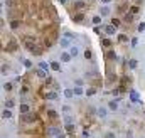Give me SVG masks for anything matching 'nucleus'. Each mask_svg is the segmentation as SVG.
Masks as SVG:
<instances>
[{
  "label": "nucleus",
  "mask_w": 145,
  "mask_h": 138,
  "mask_svg": "<svg viewBox=\"0 0 145 138\" xmlns=\"http://www.w3.org/2000/svg\"><path fill=\"white\" fill-rule=\"evenodd\" d=\"M59 133H61V128H56V126H49L47 128V136L49 138H56Z\"/></svg>",
  "instance_id": "nucleus-1"
},
{
  "label": "nucleus",
  "mask_w": 145,
  "mask_h": 138,
  "mask_svg": "<svg viewBox=\"0 0 145 138\" xmlns=\"http://www.w3.org/2000/svg\"><path fill=\"white\" fill-rule=\"evenodd\" d=\"M24 44H25L27 49H30V47L35 45V39H34L32 35H25V37H24Z\"/></svg>",
  "instance_id": "nucleus-2"
},
{
  "label": "nucleus",
  "mask_w": 145,
  "mask_h": 138,
  "mask_svg": "<svg viewBox=\"0 0 145 138\" xmlns=\"http://www.w3.org/2000/svg\"><path fill=\"white\" fill-rule=\"evenodd\" d=\"M96 115L100 116V118H103V120H105L106 116H108V110H106L105 106H100V108L96 110Z\"/></svg>",
  "instance_id": "nucleus-3"
},
{
  "label": "nucleus",
  "mask_w": 145,
  "mask_h": 138,
  "mask_svg": "<svg viewBox=\"0 0 145 138\" xmlns=\"http://www.w3.org/2000/svg\"><path fill=\"white\" fill-rule=\"evenodd\" d=\"M110 14H112V10H110V7H108V5H103L100 9V15L101 17H108Z\"/></svg>",
  "instance_id": "nucleus-4"
},
{
  "label": "nucleus",
  "mask_w": 145,
  "mask_h": 138,
  "mask_svg": "<svg viewBox=\"0 0 145 138\" xmlns=\"http://www.w3.org/2000/svg\"><path fill=\"white\" fill-rule=\"evenodd\" d=\"M103 30H105V34H108V35H113V34H115V30H117V27L110 24V25H105V27H103Z\"/></svg>",
  "instance_id": "nucleus-5"
},
{
  "label": "nucleus",
  "mask_w": 145,
  "mask_h": 138,
  "mask_svg": "<svg viewBox=\"0 0 145 138\" xmlns=\"http://www.w3.org/2000/svg\"><path fill=\"white\" fill-rule=\"evenodd\" d=\"M72 59V56L69 52H61V62H69Z\"/></svg>",
  "instance_id": "nucleus-6"
},
{
  "label": "nucleus",
  "mask_w": 145,
  "mask_h": 138,
  "mask_svg": "<svg viewBox=\"0 0 145 138\" xmlns=\"http://www.w3.org/2000/svg\"><path fill=\"white\" fill-rule=\"evenodd\" d=\"M67 52H69V54H71L72 57H76V56L79 54V47H78V45H71V47H69V51H67Z\"/></svg>",
  "instance_id": "nucleus-7"
},
{
  "label": "nucleus",
  "mask_w": 145,
  "mask_h": 138,
  "mask_svg": "<svg viewBox=\"0 0 145 138\" xmlns=\"http://www.w3.org/2000/svg\"><path fill=\"white\" fill-rule=\"evenodd\" d=\"M72 91H74V96H83V94H86V91H84L81 86H76Z\"/></svg>",
  "instance_id": "nucleus-8"
},
{
  "label": "nucleus",
  "mask_w": 145,
  "mask_h": 138,
  "mask_svg": "<svg viewBox=\"0 0 145 138\" xmlns=\"http://www.w3.org/2000/svg\"><path fill=\"white\" fill-rule=\"evenodd\" d=\"M39 69H42V71H46V72H49V69H51V64H47V62H39Z\"/></svg>",
  "instance_id": "nucleus-9"
},
{
  "label": "nucleus",
  "mask_w": 145,
  "mask_h": 138,
  "mask_svg": "<svg viewBox=\"0 0 145 138\" xmlns=\"http://www.w3.org/2000/svg\"><path fill=\"white\" fill-rule=\"evenodd\" d=\"M108 108H110V110H113V111H117V110H118V100L110 101V103H108Z\"/></svg>",
  "instance_id": "nucleus-10"
},
{
  "label": "nucleus",
  "mask_w": 145,
  "mask_h": 138,
  "mask_svg": "<svg viewBox=\"0 0 145 138\" xmlns=\"http://www.w3.org/2000/svg\"><path fill=\"white\" fill-rule=\"evenodd\" d=\"M130 101H132V103H142V101H138V94L135 93V91L130 93Z\"/></svg>",
  "instance_id": "nucleus-11"
},
{
  "label": "nucleus",
  "mask_w": 145,
  "mask_h": 138,
  "mask_svg": "<svg viewBox=\"0 0 145 138\" xmlns=\"http://www.w3.org/2000/svg\"><path fill=\"white\" fill-rule=\"evenodd\" d=\"M64 125H74V118L71 115H66L64 116Z\"/></svg>",
  "instance_id": "nucleus-12"
},
{
  "label": "nucleus",
  "mask_w": 145,
  "mask_h": 138,
  "mask_svg": "<svg viewBox=\"0 0 145 138\" xmlns=\"http://www.w3.org/2000/svg\"><path fill=\"white\" fill-rule=\"evenodd\" d=\"M49 64H51V69H52V71H61V66H59L57 61H52V62H49Z\"/></svg>",
  "instance_id": "nucleus-13"
},
{
  "label": "nucleus",
  "mask_w": 145,
  "mask_h": 138,
  "mask_svg": "<svg viewBox=\"0 0 145 138\" xmlns=\"http://www.w3.org/2000/svg\"><path fill=\"white\" fill-rule=\"evenodd\" d=\"M59 45H61V47H71V45H69V39L62 37L61 40H59Z\"/></svg>",
  "instance_id": "nucleus-14"
},
{
  "label": "nucleus",
  "mask_w": 145,
  "mask_h": 138,
  "mask_svg": "<svg viewBox=\"0 0 145 138\" xmlns=\"http://www.w3.org/2000/svg\"><path fill=\"white\" fill-rule=\"evenodd\" d=\"M15 47H17V44L14 42V40H10V42L7 44V51H9V52H14V51H15Z\"/></svg>",
  "instance_id": "nucleus-15"
},
{
  "label": "nucleus",
  "mask_w": 145,
  "mask_h": 138,
  "mask_svg": "<svg viewBox=\"0 0 145 138\" xmlns=\"http://www.w3.org/2000/svg\"><path fill=\"white\" fill-rule=\"evenodd\" d=\"M2 118H4V120H9V118H12L10 110H4V111H2Z\"/></svg>",
  "instance_id": "nucleus-16"
},
{
  "label": "nucleus",
  "mask_w": 145,
  "mask_h": 138,
  "mask_svg": "<svg viewBox=\"0 0 145 138\" xmlns=\"http://www.w3.org/2000/svg\"><path fill=\"white\" fill-rule=\"evenodd\" d=\"M64 96H66L67 100H71L72 96H74V91L72 89H64Z\"/></svg>",
  "instance_id": "nucleus-17"
},
{
  "label": "nucleus",
  "mask_w": 145,
  "mask_h": 138,
  "mask_svg": "<svg viewBox=\"0 0 145 138\" xmlns=\"http://www.w3.org/2000/svg\"><path fill=\"white\" fill-rule=\"evenodd\" d=\"M34 120H35V115H30V113L24 115V121H34Z\"/></svg>",
  "instance_id": "nucleus-18"
},
{
  "label": "nucleus",
  "mask_w": 145,
  "mask_h": 138,
  "mask_svg": "<svg viewBox=\"0 0 145 138\" xmlns=\"http://www.w3.org/2000/svg\"><path fill=\"white\" fill-rule=\"evenodd\" d=\"M30 52H32V54H35V56H39L41 52H42V51H41V47H37V45H34V47H30Z\"/></svg>",
  "instance_id": "nucleus-19"
},
{
  "label": "nucleus",
  "mask_w": 145,
  "mask_h": 138,
  "mask_svg": "<svg viewBox=\"0 0 145 138\" xmlns=\"http://www.w3.org/2000/svg\"><path fill=\"white\" fill-rule=\"evenodd\" d=\"M19 110H20V113L27 115V113H29V105H20V106H19Z\"/></svg>",
  "instance_id": "nucleus-20"
},
{
  "label": "nucleus",
  "mask_w": 145,
  "mask_h": 138,
  "mask_svg": "<svg viewBox=\"0 0 145 138\" xmlns=\"http://www.w3.org/2000/svg\"><path fill=\"white\" fill-rule=\"evenodd\" d=\"M47 116H49V118H52V120H56L57 118V113L54 110H47Z\"/></svg>",
  "instance_id": "nucleus-21"
},
{
  "label": "nucleus",
  "mask_w": 145,
  "mask_h": 138,
  "mask_svg": "<svg viewBox=\"0 0 145 138\" xmlns=\"http://www.w3.org/2000/svg\"><path fill=\"white\" fill-rule=\"evenodd\" d=\"M101 19H103L101 15H95V17H93V20H91V22L95 24V25H98V24H101Z\"/></svg>",
  "instance_id": "nucleus-22"
},
{
  "label": "nucleus",
  "mask_w": 145,
  "mask_h": 138,
  "mask_svg": "<svg viewBox=\"0 0 145 138\" xmlns=\"http://www.w3.org/2000/svg\"><path fill=\"white\" fill-rule=\"evenodd\" d=\"M118 40H120V42H128V37H127L125 34H120V35H118Z\"/></svg>",
  "instance_id": "nucleus-23"
},
{
  "label": "nucleus",
  "mask_w": 145,
  "mask_h": 138,
  "mask_svg": "<svg viewBox=\"0 0 145 138\" xmlns=\"http://www.w3.org/2000/svg\"><path fill=\"white\" fill-rule=\"evenodd\" d=\"M101 45H105V47H110V45H112V40H110V39H103V40H101Z\"/></svg>",
  "instance_id": "nucleus-24"
},
{
  "label": "nucleus",
  "mask_w": 145,
  "mask_h": 138,
  "mask_svg": "<svg viewBox=\"0 0 145 138\" xmlns=\"http://www.w3.org/2000/svg\"><path fill=\"white\" fill-rule=\"evenodd\" d=\"M128 67L130 69H135V67H137V61H135V59H130L128 61Z\"/></svg>",
  "instance_id": "nucleus-25"
},
{
  "label": "nucleus",
  "mask_w": 145,
  "mask_h": 138,
  "mask_svg": "<svg viewBox=\"0 0 145 138\" xmlns=\"http://www.w3.org/2000/svg\"><path fill=\"white\" fill-rule=\"evenodd\" d=\"M24 66L27 67V69H30V67H32V61H30V59H24Z\"/></svg>",
  "instance_id": "nucleus-26"
},
{
  "label": "nucleus",
  "mask_w": 145,
  "mask_h": 138,
  "mask_svg": "<svg viewBox=\"0 0 145 138\" xmlns=\"http://www.w3.org/2000/svg\"><path fill=\"white\" fill-rule=\"evenodd\" d=\"M19 25H20V22H19V20H12V22H10V27H12V29H19Z\"/></svg>",
  "instance_id": "nucleus-27"
},
{
  "label": "nucleus",
  "mask_w": 145,
  "mask_h": 138,
  "mask_svg": "<svg viewBox=\"0 0 145 138\" xmlns=\"http://www.w3.org/2000/svg\"><path fill=\"white\" fill-rule=\"evenodd\" d=\"M117 57V54L113 52V51H110V52H106V59H115Z\"/></svg>",
  "instance_id": "nucleus-28"
},
{
  "label": "nucleus",
  "mask_w": 145,
  "mask_h": 138,
  "mask_svg": "<svg viewBox=\"0 0 145 138\" xmlns=\"http://www.w3.org/2000/svg\"><path fill=\"white\" fill-rule=\"evenodd\" d=\"M83 19H84V15H83V14H76V15H74V20H76V22H81Z\"/></svg>",
  "instance_id": "nucleus-29"
},
{
  "label": "nucleus",
  "mask_w": 145,
  "mask_h": 138,
  "mask_svg": "<svg viewBox=\"0 0 145 138\" xmlns=\"http://www.w3.org/2000/svg\"><path fill=\"white\" fill-rule=\"evenodd\" d=\"M95 93H96V89H95V88H89V89H86V96H93Z\"/></svg>",
  "instance_id": "nucleus-30"
},
{
  "label": "nucleus",
  "mask_w": 145,
  "mask_h": 138,
  "mask_svg": "<svg viewBox=\"0 0 145 138\" xmlns=\"http://www.w3.org/2000/svg\"><path fill=\"white\" fill-rule=\"evenodd\" d=\"M37 76H39V77H46V76H47V72L42 71V69H37Z\"/></svg>",
  "instance_id": "nucleus-31"
},
{
  "label": "nucleus",
  "mask_w": 145,
  "mask_h": 138,
  "mask_svg": "<svg viewBox=\"0 0 145 138\" xmlns=\"http://www.w3.org/2000/svg\"><path fill=\"white\" fill-rule=\"evenodd\" d=\"M47 100H57V94L56 93H47Z\"/></svg>",
  "instance_id": "nucleus-32"
},
{
  "label": "nucleus",
  "mask_w": 145,
  "mask_h": 138,
  "mask_svg": "<svg viewBox=\"0 0 145 138\" xmlns=\"http://www.w3.org/2000/svg\"><path fill=\"white\" fill-rule=\"evenodd\" d=\"M4 89L5 91H12V83H4Z\"/></svg>",
  "instance_id": "nucleus-33"
},
{
  "label": "nucleus",
  "mask_w": 145,
  "mask_h": 138,
  "mask_svg": "<svg viewBox=\"0 0 145 138\" xmlns=\"http://www.w3.org/2000/svg\"><path fill=\"white\" fill-rule=\"evenodd\" d=\"M112 25H115V27H120V19H112Z\"/></svg>",
  "instance_id": "nucleus-34"
},
{
  "label": "nucleus",
  "mask_w": 145,
  "mask_h": 138,
  "mask_svg": "<svg viewBox=\"0 0 145 138\" xmlns=\"http://www.w3.org/2000/svg\"><path fill=\"white\" fill-rule=\"evenodd\" d=\"M145 30V22H140L138 24V32H143Z\"/></svg>",
  "instance_id": "nucleus-35"
},
{
  "label": "nucleus",
  "mask_w": 145,
  "mask_h": 138,
  "mask_svg": "<svg viewBox=\"0 0 145 138\" xmlns=\"http://www.w3.org/2000/svg\"><path fill=\"white\" fill-rule=\"evenodd\" d=\"M132 19H133V14H127V15H125V20H127V22H132Z\"/></svg>",
  "instance_id": "nucleus-36"
},
{
  "label": "nucleus",
  "mask_w": 145,
  "mask_h": 138,
  "mask_svg": "<svg viewBox=\"0 0 145 138\" xmlns=\"http://www.w3.org/2000/svg\"><path fill=\"white\" fill-rule=\"evenodd\" d=\"M105 138H117V136H115V133H113V131H108L105 135Z\"/></svg>",
  "instance_id": "nucleus-37"
},
{
  "label": "nucleus",
  "mask_w": 145,
  "mask_h": 138,
  "mask_svg": "<svg viewBox=\"0 0 145 138\" xmlns=\"http://www.w3.org/2000/svg\"><path fill=\"white\" fill-rule=\"evenodd\" d=\"M84 57H86V59H89V57H91V51H89V49L84 51Z\"/></svg>",
  "instance_id": "nucleus-38"
},
{
  "label": "nucleus",
  "mask_w": 145,
  "mask_h": 138,
  "mask_svg": "<svg viewBox=\"0 0 145 138\" xmlns=\"http://www.w3.org/2000/svg\"><path fill=\"white\" fill-rule=\"evenodd\" d=\"M5 105H7V108H14V105H15V103H14L12 100H9V101L5 103Z\"/></svg>",
  "instance_id": "nucleus-39"
},
{
  "label": "nucleus",
  "mask_w": 145,
  "mask_h": 138,
  "mask_svg": "<svg viewBox=\"0 0 145 138\" xmlns=\"http://www.w3.org/2000/svg\"><path fill=\"white\" fill-rule=\"evenodd\" d=\"M137 44H138V39H137V37H133V39H132V47H135Z\"/></svg>",
  "instance_id": "nucleus-40"
},
{
  "label": "nucleus",
  "mask_w": 145,
  "mask_h": 138,
  "mask_svg": "<svg viewBox=\"0 0 145 138\" xmlns=\"http://www.w3.org/2000/svg\"><path fill=\"white\" fill-rule=\"evenodd\" d=\"M83 7H84L83 2H76V9H83Z\"/></svg>",
  "instance_id": "nucleus-41"
},
{
  "label": "nucleus",
  "mask_w": 145,
  "mask_h": 138,
  "mask_svg": "<svg viewBox=\"0 0 145 138\" xmlns=\"http://www.w3.org/2000/svg\"><path fill=\"white\" fill-rule=\"evenodd\" d=\"M66 130L67 131H72V130H74V125H66Z\"/></svg>",
  "instance_id": "nucleus-42"
},
{
  "label": "nucleus",
  "mask_w": 145,
  "mask_h": 138,
  "mask_svg": "<svg viewBox=\"0 0 145 138\" xmlns=\"http://www.w3.org/2000/svg\"><path fill=\"white\" fill-rule=\"evenodd\" d=\"M137 12H138V7L133 5V7H132V14H137Z\"/></svg>",
  "instance_id": "nucleus-43"
},
{
  "label": "nucleus",
  "mask_w": 145,
  "mask_h": 138,
  "mask_svg": "<svg viewBox=\"0 0 145 138\" xmlns=\"http://www.w3.org/2000/svg\"><path fill=\"white\" fill-rule=\"evenodd\" d=\"M4 5H5V7H10V5H12V0H7V2H4Z\"/></svg>",
  "instance_id": "nucleus-44"
},
{
  "label": "nucleus",
  "mask_w": 145,
  "mask_h": 138,
  "mask_svg": "<svg viewBox=\"0 0 145 138\" xmlns=\"http://www.w3.org/2000/svg\"><path fill=\"white\" fill-rule=\"evenodd\" d=\"M101 2H103V4H105V5H106V4H110L112 0H101Z\"/></svg>",
  "instance_id": "nucleus-45"
},
{
  "label": "nucleus",
  "mask_w": 145,
  "mask_h": 138,
  "mask_svg": "<svg viewBox=\"0 0 145 138\" xmlns=\"http://www.w3.org/2000/svg\"><path fill=\"white\" fill-rule=\"evenodd\" d=\"M56 138H64V135H62V133H59V135H57Z\"/></svg>",
  "instance_id": "nucleus-46"
},
{
  "label": "nucleus",
  "mask_w": 145,
  "mask_h": 138,
  "mask_svg": "<svg viewBox=\"0 0 145 138\" xmlns=\"http://www.w3.org/2000/svg\"><path fill=\"white\" fill-rule=\"evenodd\" d=\"M57 2H59V4H64V2H66V0H57Z\"/></svg>",
  "instance_id": "nucleus-47"
}]
</instances>
